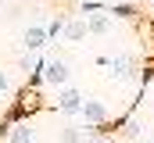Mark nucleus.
I'll return each instance as SVG.
<instances>
[{
  "mask_svg": "<svg viewBox=\"0 0 154 143\" xmlns=\"http://www.w3.org/2000/svg\"><path fill=\"white\" fill-rule=\"evenodd\" d=\"M79 118H82L90 129H97V132H108V125H111V111H108L104 100H97V97H86V100H82Z\"/></svg>",
  "mask_w": 154,
  "mask_h": 143,
  "instance_id": "1",
  "label": "nucleus"
},
{
  "mask_svg": "<svg viewBox=\"0 0 154 143\" xmlns=\"http://www.w3.org/2000/svg\"><path fill=\"white\" fill-rule=\"evenodd\" d=\"M39 75H43V82H47V86L65 90V86H68V79H72V68H68V61H61V57H43Z\"/></svg>",
  "mask_w": 154,
  "mask_h": 143,
  "instance_id": "2",
  "label": "nucleus"
},
{
  "mask_svg": "<svg viewBox=\"0 0 154 143\" xmlns=\"http://www.w3.org/2000/svg\"><path fill=\"white\" fill-rule=\"evenodd\" d=\"M104 68H111V79H115V82H136V79H140V68H136V61H133L129 54L108 57Z\"/></svg>",
  "mask_w": 154,
  "mask_h": 143,
  "instance_id": "3",
  "label": "nucleus"
},
{
  "mask_svg": "<svg viewBox=\"0 0 154 143\" xmlns=\"http://www.w3.org/2000/svg\"><path fill=\"white\" fill-rule=\"evenodd\" d=\"M82 100H86V97L79 93L75 86H65V90L57 93V111H61V114H79V111H82Z\"/></svg>",
  "mask_w": 154,
  "mask_h": 143,
  "instance_id": "4",
  "label": "nucleus"
},
{
  "mask_svg": "<svg viewBox=\"0 0 154 143\" xmlns=\"http://www.w3.org/2000/svg\"><path fill=\"white\" fill-rule=\"evenodd\" d=\"M7 143H36V125L25 118V122H14L11 132H7Z\"/></svg>",
  "mask_w": 154,
  "mask_h": 143,
  "instance_id": "5",
  "label": "nucleus"
},
{
  "mask_svg": "<svg viewBox=\"0 0 154 143\" xmlns=\"http://www.w3.org/2000/svg\"><path fill=\"white\" fill-rule=\"evenodd\" d=\"M47 39H50V36H47V25H29V29H25V36H22L25 50H32V54L47 47Z\"/></svg>",
  "mask_w": 154,
  "mask_h": 143,
  "instance_id": "6",
  "label": "nucleus"
},
{
  "mask_svg": "<svg viewBox=\"0 0 154 143\" xmlns=\"http://www.w3.org/2000/svg\"><path fill=\"white\" fill-rule=\"evenodd\" d=\"M65 39H68V43H79V39H86V36H90V25H86V14H82V18H68V22H65Z\"/></svg>",
  "mask_w": 154,
  "mask_h": 143,
  "instance_id": "7",
  "label": "nucleus"
},
{
  "mask_svg": "<svg viewBox=\"0 0 154 143\" xmlns=\"http://www.w3.org/2000/svg\"><path fill=\"white\" fill-rule=\"evenodd\" d=\"M86 25H90V36H104V32H111L115 18H111L108 11H97V14H90V18H86Z\"/></svg>",
  "mask_w": 154,
  "mask_h": 143,
  "instance_id": "8",
  "label": "nucleus"
},
{
  "mask_svg": "<svg viewBox=\"0 0 154 143\" xmlns=\"http://www.w3.org/2000/svg\"><path fill=\"white\" fill-rule=\"evenodd\" d=\"M129 140H143V125L136 122V118H125V129H122Z\"/></svg>",
  "mask_w": 154,
  "mask_h": 143,
  "instance_id": "9",
  "label": "nucleus"
},
{
  "mask_svg": "<svg viewBox=\"0 0 154 143\" xmlns=\"http://www.w3.org/2000/svg\"><path fill=\"white\" fill-rule=\"evenodd\" d=\"M86 140V132H79V129H61V143H82Z\"/></svg>",
  "mask_w": 154,
  "mask_h": 143,
  "instance_id": "10",
  "label": "nucleus"
},
{
  "mask_svg": "<svg viewBox=\"0 0 154 143\" xmlns=\"http://www.w3.org/2000/svg\"><path fill=\"white\" fill-rule=\"evenodd\" d=\"M7 90H11V79H7V72H0V97H4Z\"/></svg>",
  "mask_w": 154,
  "mask_h": 143,
  "instance_id": "11",
  "label": "nucleus"
},
{
  "mask_svg": "<svg viewBox=\"0 0 154 143\" xmlns=\"http://www.w3.org/2000/svg\"><path fill=\"white\" fill-rule=\"evenodd\" d=\"M111 4H136V0H111Z\"/></svg>",
  "mask_w": 154,
  "mask_h": 143,
  "instance_id": "12",
  "label": "nucleus"
},
{
  "mask_svg": "<svg viewBox=\"0 0 154 143\" xmlns=\"http://www.w3.org/2000/svg\"><path fill=\"white\" fill-rule=\"evenodd\" d=\"M136 143H154V140H151V136H143V140H136Z\"/></svg>",
  "mask_w": 154,
  "mask_h": 143,
  "instance_id": "13",
  "label": "nucleus"
},
{
  "mask_svg": "<svg viewBox=\"0 0 154 143\" xmlns=\"http://www.w3.org/2000/svg\"><path fill=\"white\" fill-rule=\"evenodd\" d=\"M151 93H154V79H151Z\"/></svg>",
  "mask_w": 154,
  "mask_h": 143,
  "instance_id": "14",
  "label": "nucleus"
}]
</instances>
